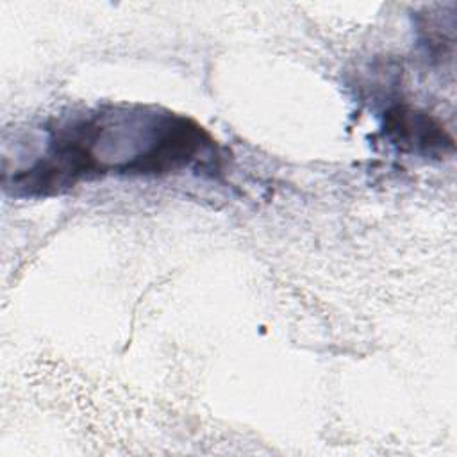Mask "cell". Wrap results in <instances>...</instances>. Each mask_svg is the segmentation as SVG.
I'll list each match as a JSON object with an SVG mask.
<instances>
[{
    "mask_svg": "<svg viewBox=\"0 0 457 457\" xmlns=\"http://www.w3.org/2000/svg\"><path fill=\"white\" fill-rule=\"evenodd\" d=\"M384 134L398 150L423 157L441 159L455 148L439 120L409 105H395L384 112Z\"/></svg>",
    "mask_w": 457,
    "mask_h": 457,
    "instance_id": "cell-1",
    "label": "cell"
}]
</instances>
